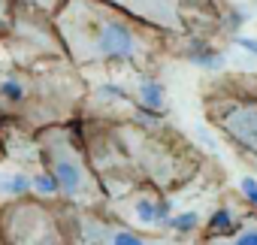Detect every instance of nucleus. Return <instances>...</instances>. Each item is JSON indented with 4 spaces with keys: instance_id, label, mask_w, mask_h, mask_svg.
Instances as JSON below:
<instances>
[{
    "instance_id": "f257e3e1",
    "label": "nucleus",
    "mask_w": 257,
    "mask_h": 245,
    "mask_svg": "<svg viewBox=\"0 0 257 245\" xmlns=\"http://www.w3.org/2000/svg\"><path fill=\"white\" fill-rule=\"evenodd\" d=\"M52 19L67 61L82 73L131 70L149 76L161 70L173 49L167 34L106 0H64Z\"/></svg>"
},
{
    "instance_id": "f03ea898",
    "label": "nucleus",
    "mask_w": 257,
    "mask_h": 245,
    "mask_svg": "<svg viewBox=\"0 0 257 245\" xmlns=\"http://www.w3.org/2000/svg\"><path fill=\"white\" fill-rule=\"evenodd\" d=\"M82 137H85L91 164L100 179L112 167L115 170L121 167L127 179L152 188L161 197L182 191L203 170V155L194 149V143L185 134L164 125V121H152V118L118 121L115 118V121L97 125L94 140L85 131Z\"/></svg>"
},
{
    "instance_id": "7ed1b4c3",
    "label": "nucleus",
    "mask_w": 257,
    "mask_h": 245,
    "mask_svg": "<svg viewBox=\"0 0 257 245\" xmlns=\"http://www.w3.org/2000/svg\"><path fill=\"white\" fill-rule=\"evenodd\" d=\"M91 85L70 61L40 67H0V131L40 134L52 125L79 121Z\"/></svg>"
},
{
    "instance_id": "20e7f679",
    "label": "nucleus",
    "mask_w": 257,
    "mask_h": 245,
    "mask_svg": "<svg viewBox=\"0 0 257 245\" xmlns=\"http://www.w3.org/2000/svg\"><path fill=\"white\" fill-rule=\"evenodd\" d=\"M34 149H37L40 173L49 179L55 191V203L73 206V209H106L109 206V194L91 164L79 121L52 125L34 134Z\"/></svg>"
},
{
    "instance_id": "39448f33",
    "label": "nucleus",
    "mask_w": 257,
    "mask_h": 245,
    "mask_svg": "<svg viewBox=\"0 0 257 245\" xmlns=\"http://www.w3.org/2000/svg\"><path fill=\"white\" fill-rule=\"evenodd\" d=\"M106 4L152 25L173 43L212 37L221 25L218 0H106Z\"/></svg>"
},
{
    "instance_id": "423d86ee",
    "label": "nucleus",
    "mask_w": 257,
    "mask_h": 245,
    "mask_svg": "<svg viewBox=\"0 0 257 245\" xmlns=\"http://www.w3.org/2000/svg\"><path fill=\"white\" fill-rule=\"evenodd\" d=\"M0 49L13 67H40L67 61L55 19L31 4H22V0H16L13 7L10 28L0 37Z\"/></svg>"
},
{
    "instance_id": "0eeeda50",
    "label": "nucleus",
    "mask_w": 257,
    "mask_h": 245,
    "mask_svg": "<svg viewBox=\"0 0 257 245\" xmlns=\"http://www.w3.org/2000/svg\"><path fill=\"white\" fill-rule=\"evenodd\" d=\"M0 236L4 245H70L61 203L37 194L0 206Z\"/></svg>"
},
{
    "instance_id": "6e6552de",
    "label": "nucleus",
    "mask_w": 257,
    "mask_h": 245,
    "mask_svg": "<svg viewBox=\"0 0 257 245\" xmlns=\"http://www.w3.org/2000/svg\"><path fill=\"white\" fill-rule=\"evenodd\" d=\"M206 118L242 155L257 161V88L248 82H221L206 94Z\"/></svg>"
},
{
    "instance_id": "1a4fd4ad",
    "label": "nucleus",
    "mask_w": 257,
    "mask_h": 245,
    "mask_svg": "<svg viewBox=\"0 0 257 245\" xmlns=\"http://www.w3.org/2000/svg\"><path fill=\"white\" fill-rule=\"evenodd\" d=\"M70 245H161L164 236L146 233L134 224L121 221L118 215L106 209H73L61 206Z\"/></svg>"
},
{
    "instance_id": "9d476101",
    "label": "nucleus",
    "mask_w": 257,
    "mask_h": 245,
    "mask_svg": "<svg viewBox=\"0 0 257 245\" xmlns=\"http://www.w3.org/2000/svg\"><path fill=\"white\" fill-rule=\"evenodd\" d=\"M197 242L200 245H257V209L254 212H242L227 230L203 233Z\"/></svg>"
},
{
    "instance_id": "9b49d317",
    "label": "nucleus",
    "mask_w": 257,
    "mask_h": 245,
    "mask_svg": "<svg viewBox=\"0 0 257 245\" xmlns=\"http://www.w3.org/2000/svg\"><path fill=\"white\" fill-rule=\"evenodd\" d=\"M13 7H16V0H0V37H4V34H7V28H10Z\"/></svg>"
},
{
    "instance_id": "f8f14e48",
    "label": "nucleus",
    "mask_w": 257,
    "mask_h": 245,
    "mask_svg": "<svg viewBox=\"0 0 257 245\" xmlns=\"http://www.w3.org/2000/svg\"><path fill=\"white\" fill-rule=\"evenodd\" d=\"M22 4H31V7H37V10H43V13L55 16V13L61 10V4H64V0H22Z\"/></svg>"
},
{
    "instance_id": "ddd939ff",
    "label": "nucleus",
    "mask_w": 257,
    "mask_h": 245,
    "mask_svg": "<svg viewBox=\"0 0 257 245\" xmlns=\"http://www.w3.org/2000/svg\"><path fill=\"white\" fill-rule=\"evenodd\" d=\"M161 245H200L197 239H173V236H164Z\"/></svg>"
},
{
    "instance_id": "4468645a",
    "label": "nucleus",
    "mask_w": 257,
    "mask_h": 245,
    "mask_svg": "<svg viewBox=\"0 0 257 245\" xmlns=\"http://www.w3.org/2000/svg\"><path fill=\"white\" fill-rule=\"evenodd\" d=\"M0 161H4V143H0Z\"/></svg>"
},
{
    "instance_id": "2eb2a0df",
    "label": "nucleus",
    "mask_w": 257,
    "mask_h": 245,
    "mask_svg": "<svg viewBox=\"0 0 257 245\" xmlns=\"http://www.w3.org/2000/svg\"><path fill=\"white\" fill-rule=\"evenodd\" d=\"M0 245H4V236H0Z\"/></svg>"
}]
</instances>
